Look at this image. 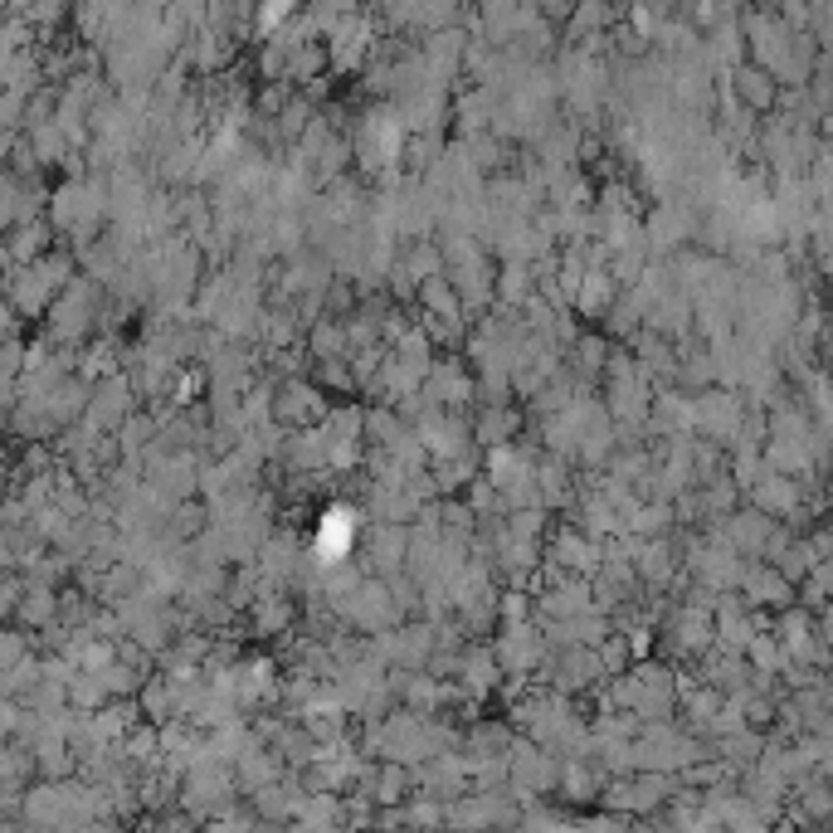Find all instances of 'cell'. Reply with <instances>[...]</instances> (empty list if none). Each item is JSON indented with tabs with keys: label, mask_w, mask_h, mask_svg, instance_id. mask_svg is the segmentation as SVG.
Segmentation results:
<instances>
[{
	"label": "cell",
	"mask_w": 833,
	"mask_h": 833,
	"mask_svg": "<svg viewBox=\"0 0 833 833\" xmlns=\"http://www.w3.org/2000/svg\"><path fill=\"white\" fill-rule=\"evenodd\" d=\"M746 590L760 595L756 605H785V600H790V575H780V570H751V575H746Z\"/></svg>",
	"instance_id": "1"
}]
</instances>
